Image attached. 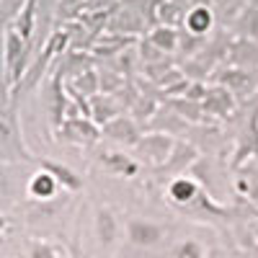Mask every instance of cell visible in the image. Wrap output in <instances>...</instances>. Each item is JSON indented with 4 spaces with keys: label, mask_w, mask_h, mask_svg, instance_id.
Listing matches in <instances>:
<instances>
[{
    "label": "cell",
    "mask_w": 258,
    "mask_h": 258,
    "mask_svg": "<svg viewBox=\"0 0 258 258\" xmlns=\"http://www.w3.org/2000/svg\"><path fill=\"white\" fill-rule=\"evenodd\" d=\"M34 163L39 168H44L47 173H52L62 188H68V191H80L83 188V178L75 173L70 165H64V163H59L54 158H34Z\"/></svg>",
    "instance_id": "obj_9"
},
{
    "label": "cell",
    "mask_w": 258,
    "mask_h": 258,
    "mask_svg": "<svg viewBox=\"0 0 258 258\" xmlns=\"http://www.w3.org/2000/svg\"><path fill=\"white\" fill-rule=\"evenodd\" d=\"M96 238L101 248H111L116 243V235H119V222H116V214L109 207H98L96 209Z\"/></svg>",
    "instance_id": "obj_10"
},
{
    "label": "cell",
    "mask_w": 258,
    "mask_h": 258,
    "mask_svg": "<svg viewBox=\"0 0 258 258\" xmlns=\"http://www.w3.org/2000/svg\"><path fill=\"white\" fill-rule=\"evenodd\" d=\"M13 194V183H11V176L6 170V163H0V197H11Z\"/></svg>",
    "instance_id": "obj_20"
},
{
    "label": "cell",
    "mask_w": 258,
    "mask_h": 258,
    "mask_svg": "<svg viewBox=\"0 0 258 258\" xmlns=\"http://www.w3.org/2000/svg\"><path fill=\"white\" fill-rule=\"evenodd\" d=\"M62 186L57 183V178L52 176V173H47L44 168H39L36 173H31V178H29V183H26V194L34 199V202H52L54 197H57V191H59Z\"/></svg>",
    "instance_id": "obj_8"
},
{
    "label": "cell",
    "mask_w": 258,
    "mask_h": 258,
    "mask_svg": "<svg viewBox=\"0 0 258 258\" xmlns=\"http://www.w3.org/2000/svg\"><path fill=\"white\" fill-rule=\"evenodd\" d=\"M165 238V227L155 220L132 217L126 220V240L135 248H158Z\"/></svg>",
    "instance_id": "obj_3"
},
{
    "label": "cell",
    "mask_w": 258,
    "mask_h": 258,
    "mask_svg": "<svg viewBox=\"0 0 258 258\" xmlns=\"http://www.w3.org/2000/svg\"><path fill=\"white\" fill-rule=\"evenodd\" d=\"M147 39H150V44H153L158 52H163V54L178 49V31H176V26L160 24V26H155L153 31H150Z\"/></svg>",
    "instance_id": "obj_13"
},
{
    "label": "cell",
    "mask_w": 258,
    "mask_h": 258,
    "mask_svg": "<svg viewBox=\"0 0 258 258\" xmlns=\"http://www.w3.org/2000/svg\"><path fill=\"white\" fill-rule=\"evenodd\" d=\"M29 258H68V250L59 243H52V240H31L29 243Z\"/></svg>",
    "instance_id": "obj_16"
},
{
    "label": "cell",
    "mask_w": 258,
    "mask_h": 258,
    "mask_svg": "<svg viewBox=\"0 0 258 258\" xmlns=\"http://www.w3.org/2000/svg\"><path fill=\"white\" fill-rule=\"evenodd\" d=\"M214 8L212 6H207V3H194L188 11H186V16H183V26H186V31L188 34H194V36H207L212 29H214Z\"/></svg>",
    "instance_id": "obj_6"
},
{
    "label": "cell",
    "mask_w": 258,
    "mask_h": 258,
    "mask_svg": "<svg viewBox=\"0 0 258 258\" xmlns=\"http://www.w3.org/2000/svg\"><path fill=\"white\" fill-rule=\"evenodd\" d=\"M8 227V217H6V214H0V232H3Z\"/></svg>",
    "instance_id": "obj_21"
},
{
    "label": "cell",
    "mask_w": 258,
    "mask_h": 258,
    "mask_svg": "<svg viewBox=\"0 0 258 258\" xmlns=\"http://www.w3.org/2000/svg\"><path fill=\"white\" fill-rule=\"evenodd\" d=\"M202 188L197 183V178H188V176H176L168 186V199L173 202L176 207H191L197 204V199H202Z\"/></svg>",
    "instance_id": "obj_7"
},
{
    "label": "cell",
    "mask_w": 258,
    "mask_h": 258,
    "mask_svg": "<svg viewBox=\"0 0 258 258\" xmlns=\"http://www.w3.org/2000/svg\"><path fill=\"white\" fill-rule=\"evenodd\" d=\"M194 158H197V150H194L191 145H186V142H176V147H173V153H170V158H168V163L163 165L165 170H183V168H188L191 163H194Z\"/></svg>",
    "instance_id": "obj_15"
},
{
    "label": "cell",
    "mask_w": 258,
    "mask_h": 258,
    "mask_svg": "<svg viewBox=\"0 0 258 258\" xmlns=\"http://www.w3.org/2000/svg\"><path fill=\"white\" fill-rule=\"evenodd\" d=\"M170 258H207V250L199 240L194 238H186V240H178L170 250Z\"/></svg>",
    "instance_id": "obj_18"
},
{
    "label": "cell",
    "mask_w": 258,
    "mask_h": 258,
    "mask_svg": "<svg viewBox=\"0 0 258 258\" xmlns=\"http://www.w3.org/2000/svg\"><path fill=\"white\" fill-rule=\"evenodd\" d=\"M119 116V111H116V106L106 98V96H93V101H91V119L98 124V126H103V124H109L111 119H116Z\"/></svg>",
    "instance_id": "obj_14"
},
{
    "label": "cell",
    "mask_w": 258,
    "mask_h": 258,
    "mask_svg": "<svg viewBox=\"0 0 258 258\" xmlns=\"http://www.w3.org/2000/svg\"><path fill=\"white\" fill-rule=\"evenodd\" d=\"M98 163L106 173L111 176H119V178H135L140 173V163L137 158L121 153V150H103L98 155Z\"/></svg>",
    "instance_id": "obj_4"
},
{
    "label": "cell",
    "mask_w": 258,
    "mask_h": 258,
    "mask_svg": "<svg viewBox=\"0 0 258 258\" xmlns=\"http://www.w3.org/2000/svg\"><path fill=\"white\" fill-rule=\"evenodd\" d=\"M238 26H240V31H243L245 39L258 41V8L245 6V8L238 13Z\"/></svg>",
    "instance_id": "obj_17"
},
{
    "label": "cell",
    "mask_w": 258,
    "mask_h": 258,
    "mask_svg": "<svg viewBox=\"0 0 258 258\" xmlns=\"http://www.w3.org/2000/svg\"><path fill=\"white\" fill-rule=\"evenodd\" d=\"M232 98H235L232 91H227L225 85H217V88L207 91V96H204V106H207V111H212L214 116H227V114L232 111V106H235Z\"/></svg>",
    "instance_id": "obj_12"
},
{
    "label": "cell",
    "mask_w": 258,
    "mask_h": 258,
    "mask_svg": "<svg viewBox=\"0 0 258 258\" xmlns=\"http://www.w3.org/2000/svg\"><path fill=\"white\" fill-rule=\"evenodd\" d=\"M176 147V137L168 135V132H150V135H142V140L135 145L137 155L147 163H153L158 168H163L170 158V153H173Z\"/></svg>",
    "instance_id": "obj_2"
},
{
    "label": "cell",
    "mask_w": 258,
    "mask_h": 258,
    "mask_svg": "<svg viewBox=\"0 0 258 258\" xmlns=\"http://www.w3.org/2000/svg\"><path fill=\"white\" fill-rule=\"evenodd\" d=\"M34 160L31 150L21 137L16 101L0 106V163H29Z\"/></svg>",
    "instance_id": "obj_1"
},
{
    "label": "cell",
    "mask_w": 258,
    "mask_h": 258,
    "mask_svg": "<svg viewBox=\"0 0 258 258\" xmlns=\"http://www.w3.org/2000/svg\"><path fill=\"white\" fill-rule=\"evenodd\" d=\"M59 135L68 137V142H75V145H93L101 137V129L91 116H73L62 124Z\"/></svg>",
    "instance_id": "obj_5"
},
{
    "label": "cell",
    "mask_w": 258,
    "mask_h": 258,
    "mask_svg": "<svg viewBox=\"0 0 258 258\" xmlns=\"http://www.w3.org/2000/svg\"><path fill=\"white\" fill-rule=\"evenodd\" d=\"M103 135H109L111 140L121 142V145H137L142 140V132H140V126L132 121V119H126V116H116L111 119L109 124H103Z\"/></svg>",
    "instance_id": "obj_11"
},
{
    "label": "cell",
    "mask_w": 258,
    "mask_h": 258,
    "mask_svg": "<svg viewBox=\"0 0 258 258\" xmlns=\"http://www.w3.org/2000/svg\"><path fill=\"white\" fill-rule=\"evenodd\" d=\"M248 6H253V8H258V0H248Z\"/></svg>",
    "instance_id": "obj_22"
},
{
    "label": "cell",
    "mask_w": 258,
    "mask_h": 258,
    "mask_svg": "<svg viewBox=\"0 0 258 258\" xmlns=\"http://www.w3.org/2000/svg\"><path fill=\"white\" fill-rule=\"evenodd\" d=\"M212 6H217L222 8L225 13H232V16H238L245 6H248V0H212Z\"/></svg>",
    "instance_id": "obj_19"
}]
</instances>
